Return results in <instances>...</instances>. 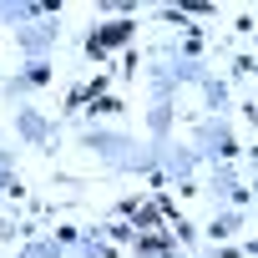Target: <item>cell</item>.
I'll list each match as a JSON object with an SVG mask.
<instances>
[{
    "label": "cell",
    "mask_w": 258,
    "mask_h": 258,
    "mask_svg": "<svg viewBox=\"0 0 258 258\" xmlns=\"http://www.w3.org/2000/svg\"><path fill=\"white\" fill-rule=\"evenodd\" d=\"M0 182H6V157H0Z\"/></svg>",
    "instance_id": "1"
}]
</instances>
